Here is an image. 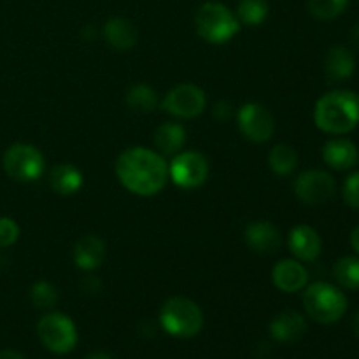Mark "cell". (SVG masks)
<instances>
[{
	"label": "cell",
	"mask_w": 359,
	"mask_h": 359,
	"mask_svg": "<svg viewBox=\"0 0 359 359\" xmlns=\"http://www.w3.org/2000/svg\"><path fill=\"white\" fill-rule=\"evenodd\" d=\"M116 175L130 193L153 196L167 184L168 167L161 154L146 147H132L119 154Z\"/></svg>",
	"instance_id": "1"
},
{
	"label": "cell",
	"mask_w": 359,
	"mask_h": 359,
	"mask_svg": "<svg viewBox=\"0 0 359 359\" xmlns=\"http://www.w3.org/2000/svg\"><path fill=\"white\" fill-rule=\"evenodd\" d=\"M319 130L332 135L353 132L359 125V97L353 91H332L321 97L314 109Z\"/></svg>",
	"instance_id": "2"
},
{
	"label": "cell",
	"mask_w": 359,
	"mask_h": 359,
	"mask_svg": "<svg viewBox=\"0 0 359 359\" xmlns=\"http://www.w3.org/2000/svg\"><path fill=\"white\" fill-rule=\"evenodd\" d=\"M160 323L168 335L177 339H191L203 328L202 309L189 298H168L161 307Z\"/></svg>",
	"instance_id": "3"
},
{
	"label": "cell",
	"mask_w": 359,
	"mask_h": 359,
	"mask_svg": "<svg viewBox=\"0 0 359 359\" xmlns=\"http://www.w3.org/2000/svg\"><path fill=\"white\" fill-rule=\"evenodd\" d=\"M196 32L210 44H224L238 34L237 16L221 2H205L195 14Z\"/></svg>",
	"instance_id": "4"
},
{
	"label": "cell",
	"mask_w": 359,
	"mask_h": 359,
	"mask_svg": "<svg viewBox=\"0 0 359 359\" xmlns=\"http://www.w3.org/2000/svg\"><path fill=\"white\" fill-rule=\"evenodd\" d=\"M307 314L321 325H332L342 319L347 311V300L340 290L328 283H314L304 294Z\"/></svg>",
	"instance_id": "5"
},
{
	"label": "cell",
	"mask_w": 359,
	"mask_h": 359,
	"mask_svg": "<svg viewBox=\"0 0 359 359\" xmlns=\"http://www.w3.org/2000/svg\"><path fill=\"white\" fill-rule=\"evenodd\" d=\"M39 339L42 346L56 354H67L76 347L77 330L69 316L51 312L46 314L37 325Z\"/></svg>",
	"instance_id": "6"
},
{
	"label": "cell",
	"mask_w": 359,
	"mask_h": 359,
	"mask_svg": "<svg viewBox=\"0 0 359 359\" xmlns=\"http://www.w3.org/2000/svg\"><path fill=\"white\" fill-rule=\"evenodd\" d=\"M4 170L11 179L32 182L44 172V156L41 151L28 144H14L4 154Z\"/></svg>",
	"instance_id": "7"
},
{
	"label": "cell",
	"mask_w": 359,
	"mask_h": 359,
	"mask_svg": "<svg viewBox=\"0 0 359 359\" xmlns=\"http://www.w3.org/2000/svg\"><path fill=\"white\" fill-rule=\"evenodd\" d=\"M172 181L182 189H195L207 181L209 175V161L198 151L179 153L168 168Z\"/></svg>",
	"instance_id": "8"
},
{
	"label": "cell",
	"mask_w": 359,
	"mask_h": 359,
	"mask_svg": "<svg viewBox=\"0 0 359 359\" xmlns=\"http://www.w3.org/2000/svg\"><path fill=\"white\" fill-rule=\"evenodd\" d=\"M205 104L207 97L202 88L195 84H179L168 91L165 100L161 102V107L175 118L191 119L202 114Z\"/></svg>",
	"instance_id": "9"
},
{
	"label": "cell",
	"mask_w": 359,
	"mask_h": 359,
	"mask_svg": "<svg viewBox=\"0 0 359 359\" xmlns=\"http://www.w3.org/2000/svg\"><path fill=\"white\" fill-rule=\"evenodd\" d=\"M294 193L307 205H323L335 195V181L328 172L307 170L294 181Z\"/></svg>",
	"instance_id": "10"
},
{
	"label": "cell",
	"mask_w": 359,
	"mask_h": 359,
	"mask_svg": "<svg viewBox=\"0 0 359 359\" xmlns=\"http://www.w3.org/2000/svg\"><path fill=\"white\" fill-rule=\"evenodd\" d=\"M238 128L252 142H266L272 139L276 123L273 116L259 104L242 105L237 114Z\"/></svg>",
	"instance_id": "11"
},
{
	"label": "cell",
	"mask_w": 359,
	"mask_h": 359,
	"mask_svg": "<svg viewBox=\"0 0 359 359\" xmlns=\"http://www.w3.org/2000/svg\"><path fill=\"white\" fill-rule=\"evenodd\" d=\"M245 242L258 255H272L280 245V233L270 221H255L245 228Z\"/></svg>",
	"instance_id": "12"
},
{
	"label": "cell",
	"mask_w": 359,
	"mask_h": 359,
	"mask_svg": "<svg viewBox=\"0 0 359 359\" xmlns=\"http://www.w3.org/2000/svg\"><path fill=\"white\" fill-rule=\"evenodd\" d=\"M323 242L318 231L307 224L294 226L290 233V249L302 262H314L321 255Z\"/></svg>",
	"instance_id": "13"
},
{
	"label": "cell",
	"mask_w": 359,
	"mask_h": 359,
	"mask_svg": "<svg viewBox=\"0 0 359 359\" xmlns=\"http://www.w3.org/2000/svg\"><path fill=\"white\" fill-rule=\"evenodd\" d=\"M270 333L280 344L298 342L307 333V323L302 314L294 311L280 312L270 323Z\"/></svg>",
	"instance_id": "14"
},
{
	"label": "cell",
	"mask_w": 359,
	"mask_h": 359,
	"mask_svg": "<svg viewBox=\"0 0 359 359\" xmlns=\"http://www.w3.org/2000/svg\"><path fill=\"white\" fill-rule=\"evenodd\" d=\"M272 280L276 287L284 293H294L305 287L309 280V273L302 263L294 259H283L272 270Z\"/></svg>",
	"instance_id": "15"
},
{
	"label": "cell",
	"mask_w": 359,
	"mask_h": 359,
	"mask_svg": "<svg viewBox=\"0 0 359 359\" xmlns=\"http://www.w3.org/2000/svg\"><path fill=\"white\" fill-rule=\"evenodd\" d=\"M323 160L335 170H349L358 163L356 144L347 139H332L323 147Z\"/></svg>",
	"instance_id": "16"
},
{
	"label": "cell",
	"mask_w": 359,
	"mask_h": 359,
	"mask_svg": "<svg viewBox=\"0 0 359 359\" xmlns=\"http://www.w3.org/2000/svg\"><path fill=\"white\" fill-rule=\"evenodd\" d=\"M105 259V244L97 235H86L77 241L74 248V262L77 269L95 270L104 263Z\"/></svg>",
	"instance_id": "17"
},
{
	"label": "cell",
	"mask_w": 359,
	"mask_h": 359,
	"mask_svg": "<svg viewBox=\"0 0 359 359\" xmlns=\"http://www.w3.org/2000/svg\"><path fill=\"white\" fill-rule=\"evenodd\" d=\"M104 37L112 48L119 49V51H126L132 49L137 44V28L133 23L126 18H112L105 23L104 27Z\"/></svg>",
	"instance_id": "18"
},
{
	"label": "cell",
	"mask_w": 359,
	"mask_h": 359,
	"mask_svg": "<svg viewBox=\"0 0 359 359\" xmlns=\"http://www.w3.org/2000/svg\"><path fill=\"white\" fill-rule=\"evenodd\" d=\"M356 69V60L353 53L344 46H335L328 51L325 60V70L328 79L332 81H344L349 79Z\"/></svg>",
	"instance_id": "19"
},
{
	"label": "cell",
	"mask_w": 359,
	"mask_h": 359,
	"mask_svg": "<svg viewBox=\"0 0 359 359\" xmlns=\"http://www.w3.org/2000/svg\"><path fill=\"white\" fill-rule=\"evenodd\" d=\"M49 182H51V188L58 195L69 196L81 189V186H83V174L74 165H56L51 170V175H49Z\"/></svg>",
	"instance_id": "20"
},
{
	"label": "cell",
	"mask_w": 359,
	"mask_h": 359,
	"mask_svg": "<svg viewBox=\"0 0 359 359\" xmlns=\"http://www.w3.org/2000/svg\"><path fill=\"white\" fill-rule=\"evenodd\" d=\"M186 142V132L179 123H165L154 133V144L163 154H175Z\"/></svg>",
	"instance_id": "21"
},
{
	"label": "cell",
	"mask_w": 359,
	"mask_h": 359,
	"mask_svg": "<svg viewBox=\"0 0 359 359\" xmlns=\"http://www.w3.org/2000/svg\"><path fill=\"white\" fill-rule=\"evenodd\" d=\"M126 105L132 111L147 114L158 107V95L153 88L146 86V84H135L126 93Z\"/></svg>",
	"instance_id": "22"
},
{
	"label": "cell",
	"mask_w": 359,
	"mask_h": 359,
	"mask_svg": "<svg viewBox=\"0 0 359 359\" xmlns=\"http://www.w3.org/2000/svg\"><path fill=\"white\" fill-rule=\"evenodd\" d=\"M269 163L270 168H272L277 175L291 174L298 165L297 151L291 146H286V144H279V146H276L270 151Z\"/></svg>",
	"instance_id": "23"
},
{
	"label": "cell",
	"mask_w": 359,
	"mask_h": 359,
	"mask_svg": "<svg viewBox=\"0 0 359 359\" xmlns=\"http://www.w3.org/2000/svg\"><path fill=\"white\" fill-rule=\"evenodd\" d=\"M269 16L266 0H241L237 7V20L245 25H262Z\"/></svg>",
	"instance_id": "24"
},
{
	"label": "cell",
	"mask_w": 359,
	"mask_h": 359,
	"mask_svg": "<svg viewBox=\"0 0 359 359\" xmlns=\"http://www.w3.org/2000/svg\"><path fill=\"white\" fill-rule=\"evenodd\" d=\"M333 276L347 290H359V258L346 256L335 263Z\"/></svg>",
	"instance_id": "25"
},
{
	"label": "cell",
	"mask_w": 359,
	"mask_h": 359,
	"mask_svg": "<svg viewBox=\"0 0 359 359\" xmlns=\"http://www.w3.org/2000/svg\"><path fill=\"white\" fill-rule=\"evenodd\" d=\"M349 6V0H309V13L316 20L328 21L339 18Z\"/></svg>",
	"instance_id": "26"
},
{
	"label": "cell",
	"mask_w": 359,
	"mask_h": 359,
	"mask_svg": "<svg viewBox=\"0 0 359 359\" xmlns=\"http://www.w3.org/2000/svg\"><path fill=\"white\" fill-rule=\"evenodd\" d=\"M30 300L37 309H53L58 304V291L49 283H35L30 290Z\"/></svg>",
	"instance_id": "27"
},
{
	"label": "cell",
	"mask_w": 359,
	"mask_h": 359,
	"mask_svg": "<svg viewBox=\"0 0 359 359\" xmlns=\"http://www.w3.org/2000/svg\"><path fill=\"white\" fill-rule=\"evenodd\" d=\"M20 237V226L11 217H0V249L9 248Z\"/></svg>",
	"instance_id": "28"
},
{
	"label": "cell",
	"mask_w": 359,
	"mask_h": 359,
	"mask_svg": "<svg viewBox=\"0 0 359 359\" xmlns=\"http://www.w3.org/2000/svg\"><path fill=\"white\" fill-rule=\"evenodd\" d=\"M344 202L353 209H359V172H354L344 182Z\"/></svg>",
	"instance_id": "29"
},
{
	"label": "cell",
	"mask_w": 359,
	"mask_h": 359,
	"mask_svg": "<svg viewBox=\"0 0 359 359\" xmlns=\"http://www.w3.org/2000/svg\"><path fill=\"white\" fill-rule=\"evenodd\" d=\"M351 245H353L354 251L359 255V226L354 228L353 233H351Z\"/></svg>",
	"instance_id": "30"
},
{
	"label": "cell",
	"mask_w": 359,
	"mask_h": 359,
	"mask_svg": "<svg viewBox=\"0 0 359 359\" xmlns=\"http://www.w3.org/2000/svg\"><path fill=\"white\" fill-rule=\"evenodd\" d=\"M0 359H25L21 356L20 353H16V351H2L0 353Z\"/></svg>",
	"instance_id": "31"
},
{
	"label": "cell",
	"mask_w": 359,
	"mask_h": 359,
	"mask_svg": "<svg viewBox=\"0 0 359 359\" xmlns=\"http://www.w3.org/2000/svg\"><path fill=\"white\" fill-rule=\"evenodd\" d=\"M351 42L359 48V23L354 25V27L351 28Z\"/></svg>",
	"instance_id": "32"
},
{
	"label": "cell",
	"mask_w": 359,
	"mask_h": 359,
	"mask_svg": "<svg viewBox=\"0 0 359 359\" xmlns=\"http://www.w3.org/2000/svg\"><path fill=\"white\" fill-rule=\"evenodd\" d=\"M351 328H353V333L359 339V312L353 316V321H351Z\"/></svg>",
	"instance_id": "33"
},
{
	"label": "cell",
	"mask_w": 359,
	"mask_h": 359,
	"mask_svg": "<svg viewBox=\"0 0 359 359\" xmlns=\"http://www.w3.org/2000/svg\"><path fill=\"white\" fill-rule=\"evenodd\" d=\"M86 359H112V358L109 356L107 353H93V354H90Z\"/></svg>",
	"instance_id": "34"
}]
</instances>
